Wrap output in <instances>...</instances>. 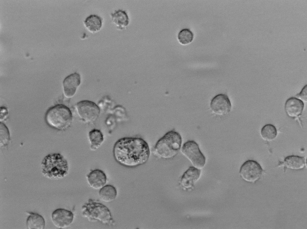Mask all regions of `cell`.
Returning a JSON list of instances; mask_svg holds the SVG:
<instances>
[{
  "label": "cell",
  "mask_w": 307,
  "mask_h": 229,
  "mask_svg": "<svg viewBox=\"0 0 307 229\" xmlns=\"http://www.w3.org/2000/svg\"><path fill=\"white\" fill-rule=\"evenodd\" d=\"M113 153L118 163L131 167L146 163L150 156V150L148 143L142 138L125 137L116 142Z\"/></svg>",
  "instance_id": "6da1fadb"
},
{
  "label": "cell",
  "mask_w": 307,
  "mask_h": 229,
  "mask_svg": "<svg viewBox=\"0 0 307 229\" xmlns=\"http://www.w3.org/2000/svg\"><path fill=\"white\" fill-rule=\"evenodd\" d=\"M41 167L43 176L51 179L62 178L67 175L69 170L67 160L59 153H51L45 156L42 160Z\"/></svg>",
  "instance_id": "7a4b0ae2"
},
{
  "label": "cell",
  "mask_w": 307,
  "mask_h": 229,
  "mask_svg": "<svg viewBox=\"0 0 307 229\" xmlns=\"http://www.w3.org/2000/svg\"><path fill=\"white\" fill-rule=\"evenodd\" d=\"M182 139L180 134L174 130L166 133L157 142L154 146L155 154L165 159L172 158L180 150Z\"/></svg>",
  "instance_id": "3957f363"
},
{
  "label": "cell",
  "mask_w": 307,
  "mask_h": 229,
  "mask_svg": "<svg viewBox=\"0 0 307 229\" xmlns=\"http://www.w3.org/2000/svg\"><path fill=\"white\" fill-rule=\"evenodd\" d=\"M47 124L55 130L63 131L71 125L73 116L70 110L66 106L57 104L49 108L45 116Z\"/></svg>",
  "instance_id": "277c9868"
},
{
  "label": "cell",
  "mask_w": 307,
  "mask_h": 229,
  "mask_svg": "<svg viewBox=\"0 0 307 229\" xmlns=\"http://www.w3.org/2000/svg\"><path fill=\"white\" fill-rule=\"evenodd\" d=\"M83 216L91 222L99 221L109 225H114L115 222L108 208L104 204L89 199L82 207Z\"/></svg>",
  "instance_id": "5b68a950"
},
{
  "label": "cell",
  "mask_w": 307,
  "mask_h": 229,
  "mask_svg": "<svg viewBox=\"0 0 307 229\" xmlns=\"http://www.w3.org/2000/svg\"><path fill=\"white\" fill-rule=\"evenodd\" d=\"M76 109L78 116L85 123L89 124L96 121L100 112V109L94 103L82 101L78 103Z\"/></svg>",
  "instance_id": "8992f818"
},
{
  "label": "cell",
  "mask_w": 307,
  "mask_h": 229,
  "mask_svg": "<svg viewBox=\"0 0 307 229\" xmlns=\"http://www.w3.org/2000/svg\"><path fill=\"white\" fill-rule=\"evenodd\" d=\"M182 154L198 169L202 168L205 163V158L200 150L198 144L194 141L185 143L181 150Z\"/></svg>",
  "instance_id": "52a82bcc"
},
{
  "label": "cell",
  "mask_w": 307,
  "mask_h": 229,
  "mask_svg": "<svg viewBox=\"0 0 307 229\" xmlns=\"http://www.w3.org/2000/svg\"><path fill=\"white\" fill-rule=\"evenodd\" d=\"M263 169L260 165L256 161L248 160L241 167L240 173L242 178L245 181L254 183L261 176Z\"/></svg>",
  "instance_id": "ba28073f"
},
{
  "label": "cell",
  "mask_w": 307,
  "mask_h": 229,
  "mask_svg": "<svg viewBox=\"0 0 307 229\" xmlns=\"http://www.w3.org/2000/svg\"><path fill=\"white\" fill-rule=\"evenodd\" d=\"M74 215L72 212L62 208L54 211L52 220L54 225L58 228L64 229L69 226L72 223Z\"/></svg>",
  "instance_id": "9c48e42d"
},
{
  "label": "cell",
  "mask_w": 307,
  "mask_h": 229,
  "mask_svg": "<svg viewBox=\"0 0 307 229\" xmlns=\"http://www.w3.org/2000/svg\"><path fill=\"white\" fill-rule=\"evenodd\" d=\"M210 106L213 112L219 115L227 114L231 107L228 97L225 94H220L215 96L211 101Z\"/></svg>",
  "instance_id": "30bf717a"
},
{
  "label": "cell",
  "mask_w": 307,
  "mask_h": 229,
  "mask_svg": "<svg viewBox=\"0 0 307 229\" xmlns=\"http://www.w3.org/2000/svg\"><path fill=\"white\" fill-rule=\"evenodd\" d=\"M81 83L80 75L74 73L67 77L64 80L63 85L64 95L67 98L73 97Z\"/></svg>",
  "instance_id": "8fae6325"
},
{
  "label": "cell",
  "mask_w": 307,
  "mask_h": 229,
  "mask_svg": "<svg viewBox=\"0 0 307 229\" xmlns=\"http://www.w3.org/2000/svg\"><path fill=\"white\" fill-rule=\"evenodd\" d=\"M87 178L89 186L96 190L100 189L104 186L107 179L104 172L99 169L92 170L87 175Z\"/></svg>",
  "instance_id": "7c38bea8"
},
{
  "label": "cell",
  "mask_w": 307,
  "mask_h": 229,
  "mask_svg": "<svg viewBox=\"0 0 307 229\" xmlns=\"http://www.w3.org/2000/svg\"><path fill=\"white\" fill-rule=\"evenodd\" d=\"M304 107L303 101L299 99L291 98L286 101L285 104V112L289 117H297L301 114Z\"/></svg>",
  "instance_id": "4fadbf2b"
},
{
  "label": "cell",
  "mask_w": 307,
  "mask_h": 229,
  "mask_svg": "<svg viewBox=\"0 0 307 229\" xmlns=\"http://www.w3.org/2000/svg\"><path fill=\"white\" fill-rule=\"evenodd\" d=\"M201 171L194 167H190L184 173L181 178L182 185L186 188L192 186L199 178Z\"/></svg>",
  "instance_id": "5bb4252c"
},
{
  "label": "cell",
  "mask_w": 307,
  "mask_h": 229,
  "mask_svg": "<svg viewBox=\"0 0 307 229\" xmlns=\"http://www.w3.org/2000/svg\"><path fill=\"white\" fill-rule=\"evenodd\" d=\"M112 22L119 30H123L128 26L129 19L126 11L121 10H115L110 14Z\"/></svg>",
  "instance_id": "9a60e30c"
},
{
  "label": "cell",
  "mask_w": 307,
  "mask_h": 229,
  "mask_svg": "<svg viewBox=\"0 0 307 229\" xmlns=\"http://www.w3.org/2000/svg\"><path fill=\"white\" fill-rule=\"evenodd\" d=\"M86 29L90 32L94 33L99 31L102 25V20L99 16L96 15H91L83 21Z\"/></svg>",
  "instance_id": "2e32d148"
},
{
  "label": "cell",
  "mask_w": 307,
  "mask_h": 229,
  "mask_svg": "<svg viewBox=\"0 0 307 229\" xmlns=\"http://www.w3.org/2000/svg\"><path fill=\"white\" fill-rule=\"evenodd\" d=\"M88 137L90 149L92 151H95L98 149L102 145L104 140L102 132L96 129L90 131L88 133Z\"/></svg>",
  "instance_id": "e0dca14e"
},
{
  "label": "cell",
  "mask_w": 307,
  "mask_h": 229,
  "mask_svg": "<svg viewBox=\"0 0 307 229\" xmlns=\"http://www.w3.org/2000/svg\"><path fill=\"white\" fill-rule=\"evenodd\" d=\"M29 214L26 222L28 229H43L45 226V222L43 217L37 213L28 212Z\"/></svg>",
  "instance_id": "ac0fdd59"
},
{
  "label": "cell",
  "mask_w": 307,
  "mask_h": 229,
  "mask_svg": "<svg viewBox=\"0 0 307 229\" xmlns=\"http://www.w3.org/2000/svg\"><path fill=\"white\" fill-rule=\"evenodd\" d=\"M283 165L289 169H300L303 168L305 166V158L304 157L297 156H288L285 159Z\"/></svg>",
  "instance_id": "d6986e66"
},
{
  "label": "cell",
  "mask_w": 307,
  "mask_h": 229,
  "mask_svg": "<svg viewBox=\"0 0 307 229\" xmlns=\"http://www.w3.org/2000/svg\"><path fill=\"white\" fill-rule=\"evenodd\" d=\"M117 195V191L113 186L110 185L105 186L99 192V196L102 201L106 203L113 201Z\"/></svg>",
  "instance_id": "ffe728a7"
},
{
  "label": "cell",
  "mask_w": 307,
  "mask_h": 229,
  "mask_svg": "<svg viewBox=\"0 0 307 229\" xmlns=\"http://www.w3.org/2000/svg\"><path fill=\"white\" fill-rule=\"evenodd\" d=\"M277 132L276 128L273 125L267 124L262 128L261 135L264 140L270 141L274 140L276 137Z\"/></svg>",
  "instance_id": "44dd1931"
},
{
  "label": "cell",
  "mask_w": 307,
  "mask_h": 229,
  "mask_svg": "<svg viewBox=\"0 0 307 229\" xmlns=\"http://www.w3.org/2000/svg\"><path fill=\"white\" fill-rule=\"evenodd\" d=\"M194 34L189 29L185 28L181 30L177 35L179 42L182 45H186L191 43L193 40Z\"/></svg>",
  "instance_id": "7402d4cb"
},
{
  "label": "cell",
  "mask_w": 307,
  "mask_h": 229,
  "mask_svg": "<svg viewBox=\"0 0 307 229\" xmlns=\"http://www.w3.org/2000/svg\"><path fill=\"white\" fill-rule=\"evenodd\" d=\"M10 141V137L9 131L4 124L1 122L0 146H5L9 144Z\"/></svg>",
  "instance_id": "603a6c76"
},
{
  "label": "cell",
  "mask_w": 307,
  "mask_h": 229,
  "mask_svg": "<svg viewBox=\"0 0 307 229\" xmlns=\"http://www.w3.org/2000/svg\"><path fill=\"white\" fill-rule=\"evenodd\" d=\"M298 96L300 99L303 101H306L307 100V86L304 87L302 89L301 92L298 95Z\"/></svg>",
  "instance_id": "cb8c5ba5"
},
{
  "label": "cell",
  "mask_w": 307,
  "mask_h": 229,
  "mask_svg": "<svg viewBox=\"0 0 307 229\" xmlns=\"http://www.w3.org/2000/svg\"><path fill=\"white\" fill-rule=\"evenodd\" d=\"M8 112L7 109L4 107L1 108L0 120H4L7 116Z\"/></svg>",
  "instance_id": "d4e9b609"
}]
</instances>
